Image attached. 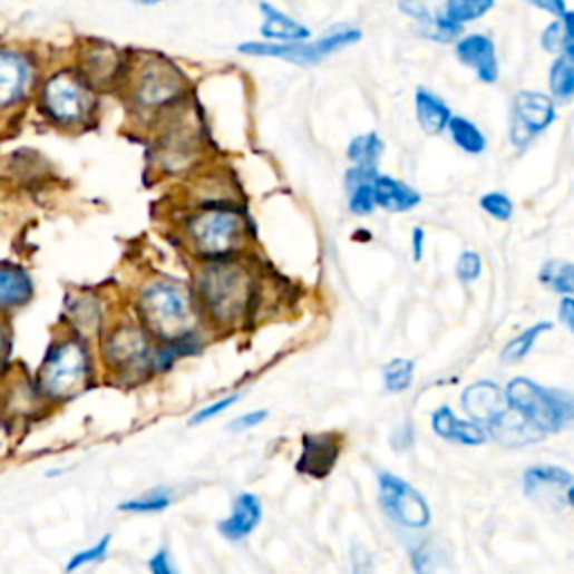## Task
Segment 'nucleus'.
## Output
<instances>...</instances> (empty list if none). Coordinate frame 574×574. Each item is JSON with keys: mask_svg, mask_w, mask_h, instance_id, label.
Masks as SVG:
<instances>
[{"mask_svg": "<svg viewBox=\"0 0 574 574\" xmlns=\"http://www.w3.org/2000/svg\"><path fill=\"white\" fill-rule=\"evenodd\" d=\"M146 567L150 574H179L173 556L168 549H157L148 561H146Z\"/></svg>", "mask_w": 574, "mask_h": 574, "instance_id": "79ce46f5", "label": "nucleus"}, {"mask_svg": "<svg viewBox=\"0 0 574 574\" xmlns=\"http://www.w3.org/2000/svg\"><path fill=\"white\" fill-rule=\"evenodd\" d=\"M454 55L458 64L469 68L480 84L494 86L500 79L498 48L487 32H465L454 43Z\"/></svg>", "mask_w": 574, "mask_h": 574, "instance_id": "9b49d317", "label": "nucleus"}, {"mask_svg": "<svg viewBox=\"0 0 574 574\" xmlns=\"http://www.w3.org/2000/svg\"><path fill=\"white\" fill-rule=\"evenodd\" d=\"M425 245H427V232L422 227H414V232H411V250H414V259L418 263L425 259Z\"/></svg>", "mask_w": 574, "mask_h": 574, "instance_id": "49530a36", "label": "nucleus"}, {"mask_svg": "<svg viewBox=\"0 0 574 574\" xmlns=\"http://www.w3.org/2000/svg\"><path fill=\"white\" fill-rule=\"evenodd\" d=\"M379 505L398 525L409 529H425L431 525V509L427 498L407 480L391 471L377 474Z\"/></svg>", "mask_w": 574, "mask_h": 574, "instance_id": "1a4fd4ad", "label": "nucleus"}, {"mask_svg": "<svg viewBox=\"0 0 574 574\" xmlns=\"http://www.w3.org/2000/svg\"><path fill=\"white\" fill-rule=\"evenodd\" d=\"M35 281L32 276L10 263H0V310H17L32 301Z\"/></svg>", "mask_w": 574, "mask_h": 574, "instance_id": "412c9836", "label": "nucleus"}, {"mask_svg": "<svg viewBox=\"0 0 574 574\" xmlns=\"http://www.w3.org/2000/svg\"><path fill=\"white\" fill-rule=\"evenodd\" d=\"M416 363L411 359H393L385 366V387L389 393H405L414 385Z\"/></svg>", "mask_w": 574, "mask_h": 574, "instance_id": "72a5a7b5", "label": "nucleus"}, {"mask_svg": "<svg viewBox=\"0 0 574 574\" xmlns=\"http://www.w3.org/2000/svg\"><path fill=\"white\" fill-rule=\"evenodd\" d=\"M372 186H374L377 207L389 214H407V212H414L416 207H420V203H422V194L418 188H414L411 184H407L405 179H398L393 175L379 173L374 177Z\"/></svg>", "mask_w": 574, "mask_h": 574, "instance_id": "4468645a", "label": "nucleus"}, {"mask_svg": "<svg viewBox=\"0 0 574 574\" xmlns=\"http://www.w3.org/2000/svg\"><path fill=\"white\" fill-rule=\"evenodd\" d=\"M414 110H416L418 126L422 128L425 135H431V137L447 133V126L456 115L438 93L425 86H420L414 95Z\"/></svg>", "mask_w": 574, "mask_h": 574, "instance_id": "dca6fc26", "label": "nucleus"}, {"mask_svg": "<svg viewBox=\"0 0 574 574\" xmlns=\"http://www.w3.org/2000/svg\"><path fill=\"white\" fill-rule=\"evenodd\" d=\"M447 135L451 139V144L463 150L465 155H483L489 148V139L485 135V130L480 128V124H476L474 119L465 117V115H454L449 126H447Z\"/></svg>", "mask_w": 574, "mask_h": 574, "instance_id": "bb28decb", "label": "nucleus"}, {"mask_svg": "<svg viewBox=\"0 0 574 574\" xmlns=\"http://www.w3.org/2000/svg\"><path fill=\"white\" fill-rule=\"evenodd\" d=\"M30 70L21 55L0 50V108L19 101L28 88Z\"/></svg>", "mask_w": 574, "mask_h": 574, "instance_id": "aec40b11", "label": "nucleus"}, {"mask_svg": "<svg viewBox=\"0 0 574 574\" xmlns=\"http://www.w3.org/2000/svg\"><path fill=\"white\" fill-rule=\"evenodd\" d=\"M398 10L411 19L418 28V35L429 30L434 26V19H436V10H431L425 0H400L398 3Z\"/></svg>", "mask_w": 574, "mask_h": 574, "instance_id": "e433bc0d", "label": "nucleus"}, {"mask_svg": "<svg viewBox=\"0 0 574 574\" xmlns=\"http://www.w3.org/2000/svg\"><path fill=\"white\" fill-rule=\"evenodd\" d=\"M414 570L416 574H436V561L427 547H420L414 554Z\"/></svg>", "mask_w": 574, "mask_h": 574, "instance_id": "c03bdc74", "label": "nucleus"}, {"mask_svg": "<svg viewBox=\"0 0 574 574\" xmlns=\"http://www.w3.org/2000/svg\"><path fill=\"white\" fill-rule=\"evenodd\" d=\"M245 218L230 207L203 210L186 221V241L203 263L230 261L245 245Z\"/></svg>", "mask_w": 574, "mask_h": 574, "instance_id": "39448f33", "label": "nucleus"}, {"mask_svg": "<svg viewBox=\"0 0 574 574\" xmlns=\"http://www.w3.org/2000/svg\"><path fill=\"white\" fill-rule=\"evenodd\" d=\"M507 407L518 411L543 434L574 427V393L545 389L527 377H516L505 387Z\"/></svg>", "mask_w": 574, "mask_h": 574, "instance_id": "423d86ee", "label": "nucleus"}, {"mask_svg": "<svg viewBox=\"0 0 574 574\" xmlns=\"http://www.w3.org/2000/svg\"><path fill=\"white\" fill-rule=\"evenodd\" d=\"M431 425H434V431L447 442L478 447L487 440V431L476 420H471V422L460 420L449 407L436 409L431 416Z\"/></svg>", "mask_w": 574, "mask_h": 574, "instance_id": "6ab92c4d", "label": "nucleus"}, {"mask_svg": "<svg viewBox=\"0 0 574 574\" xmlns=\"http://www.w3.org/2000/svg\"><path fill=\"white\" fill-rule=\"evenodd\" d=\"M489 434L507 447H525V445H534L541 442V438L545 436L543 431H538L532 422H527L518 411H514L512 407H505L489 425Z\"/></svg>", "mask_w": 574, "mask_h": 574, "instance_id": "f3484780", "label": "nucleus"}, {"mask_svg": "<svg viewBox=\"0 0 574 574\" xmlns=\"http://www.w3.org/2000/svg\"><path fill=\"white\" fill-rule=\"evenodd\" d=\"M139 6H157V3H162V0H137Z\"/></svg>", "mask_w": 574, "mask_h": 574, "instance_id": "3c124183", "label": "nucleus"}, {"mask_svg": "<svg viewBox=\"0 0 574 574\" xmlns=\"http://www.w3.org/2000/svg\"><path fill=\"white\" fill-rule=\"evenodd\" d=\"M379 175L377 166H359L352 164L346 171V194H348V210L350 214L366 218L372 216L377 210L374 201V177Z\"/></svg>", "mask_w": 574, "mask_h": 574, "instance_id": "2eb2a0df", "label": "nucleus"}, {"mask_svg": "<svg viewBox=\"0 0 574 574\" xmlns=\"http://www.w3.org/2000/svg\"><path fill=\"white\" fill-rule=\"evenodd\" d=\"M239 400H241V393H232V396L218 398V400H214V402L201 407L194 416H191L188 425H191V427H201V425H205V422H212V420L221 418L225 411H230Z\"/></svg>", "mask_w": 574, "mask_h": 574, "instance_id": "4c0bfd02", "label": "nucleus"}, {"mask_svg": "<svg viewBox=\"0 0 574 574\" xmlns=\"http://www.w3.org/2000/svg\"><path fill=\"white\" fill-rule=\"evenodd\" d=\"M194 296L205 321L214 328H236L252 312L256 283L250 270L236 259L210 261L201 267Z\"/></svg>", "mask_w": 574, "mask_h": 574, "instance_id": "f257e3e1", "label": "nucleus"}, {"mask_svg": "<svg viewBox=\"0 0 574 574\" xmlns=\"http://www.w3.org/2000/svg\"><path fill=\"white\" fill-rule=\"evenodd\" d=\"M541 283L552 288L556 294L574 296V263L547 261L538 272Z\"/></svg>", "mask_w": 574, "mask_h": 574, "instance_id": "2f4dec72", "label": "nucleus"}, {"mask_svg": "<svg viewBox=\"0 0 574 574\" xmlns=\"http://www.w3.org/2000/svg\"><path fill=\"white\" fill-rule=\"evenodd\" d=\"M110 543H113V536L110 534H104L97 543H93L90 547H84L81 552L72 554L68 565H66V572L68 574H75L79 572L81 567H88V565H95L99 561H104L108 556V549H110Z\"/></svg>", "mask_w": 574, "mask_h": 574, "instance_id": "f704fd0d", "label": "nucleus"}, {"mask_svg": "<svg viewBox=\"0 0 574 574\" xmlns=\"http://www.w3.org/2000/svg\"><path fill=\"white\" fill-rule=\"evenodd\" d=\"M567 503L574 507V483H572L570 489H567Z\"/></svg>", "mask_w": 574, "mask_h": 574, "instance_id": "8fccbe9b", "label": "nucleus"}, {"mask_svg": "<svg viewBox=\"0 0 574 574\" xmlns=\"http://www.w3.org/2000/svg\"><path fill=\"white\" fill-rule=\"evenodd\" d=\"M561 23H563V30H565V37L570 41V46H574V10H567L563 17H558Z\"/></svg>", "mask_w": 574, "mask_h": 574, "instance_id": "09e8293b", "label": "nucleus"}, {"mask_svg": "<svg viewBox=\"0 0 574 574\" xmlns=\"http://www.w3.org/2000/svg\"><path fill=\"white\" fill-rule=\"evenodd\" d=\"M558 319L561 323L574 332V296H563L558 303Z\"/></svg>", "mask_w": 574, "mask_h": 574, "instance_id": "a18cd8bd", "label": "nucleus"}, {"mask_svg": "<svg viewBox=\"0 0 574 574\" xmlns=\"http://www.w3.org/2000/svg\"><path fill=\"white\" fill-rule=\"evenodd\" d=\"M547 330H552V323H549V321H541V323L527 328L525 332H521L518 337H514V339L503 348V354H500L503 361L514 363V361L525 359V357L529 354V350L534 348L536 339H538L543 332H547Z\"/></svg>", "mask_w": 574, "mask_h": 574, "instance_id": "473e14b6", "label": "nucleus"}, {"mask_svg": "<svg viewBox=\"0 0 574 574\" xmlns=\"http://www.w3.org/2000/svg\"><path fill=\"white\" fill-rule=\"evenodd\" d=\"M361 30L352 26H339L328 30L325 35L317 37L314 41H301V43H241L236 50L247 57H270V59H283L299 66H317L332 55L354 46L361 41Z\"/></svg>", "mask_w": 574, "mask_h": 574, "instance_id": "0eeeda50", "label": "nucleus"}, {"mask_svg": "<svg viewBox=\"0 0 574 574\" xmlns=\"http://www.w3.org/2000/svg\"><path fill=\"white\" fill-rule=\"evenodd\" d=\"M339 456H341V436L337 434L305 436L296 469L310 478H325L334 469Z\"/></svg>", "mask_w": 574, "mask_h": 574, "instance_id": "f8f14e48", "label": "nucleus"}, {"mask_svg": "<svg viewBox=\"0 0 574 574\" xmlns=\"http://www.w3.org/2000/svg\"><path fill=\"white\" fill-rule=\"evenodd\" d=\"M368 554L361 547L352 549V574H368Z\"/></svg>", "mask_w": 574, "mask_h": 574, "instance_id": "de8ad7c7", "label": "nucleus"}, {"mask_svg": "<svg viewBox=\"0 0 574 574\" xmlns=\"http://www.w3.org/2000/svg\"><path fill=\"white\" fill-rule=\"evenodd\" d=\"M440 8L449 14V19L467 28L485 19L496 8V0H445Z\"/></svg>", "mask_w": 574, "mask_h": 574, "instance_id": "7c9ffc66", "label": "nucleus"}, {"mask_svg": "<svg viewBox=\"0 0 574 574\" xmlns=\"http://www.w3.org/2000/svg\"><path fill=\"white\" fill-rule=\"evenodd\" d=\"M547 93L558 106L574 99V46H567L561 55L552 57L547 70Z\"/></svg>", "mask_w": 574, "mask_h": 574, "instance_id": "a878e982", "label": "nucleus"}, {"mask_svg": "<svg viewBox=\"0 0 574 574\" xmlns=\"http://www.w3.org/2000/svg\"><path fill=\"white\" fill-rule=\"evenodd\" d=\"M558 119V104L549 93L518 90L509 108V142L516 150L529 148Z\"/></svg>", "mask_w": 574, "mask_h": 574, "instance_id": "6e6552de", "label": "nucleus"}, {"mask_svg": "<svg viewBox=\"0 0 574 574\" xmlns=\"http://www.w3.org/2000/svg\"><path fill=\"white\" fill-rule=\"evenodd\" d=\"M523 3L538 12L549 14L552 19H558L567 12V0H523Z\"/></svg>", "mask_w": 574, "mask_h": 574, "instance_id": "37998d69", "label": "nucleus"}, {"mask_svg": "<svg viewBox=\"0 0 574 574\" xmlns=\"http://www.w3.org/2000/svg\"><path fill=\"white\" fill-rule=\"evenodd\" d=\"M456 274H458V279H460L463 283H474V281H478L480 274H483V259H480V254H478V252H471V250L463 252V254L458 256V263H456Z\"/></svg>", "mask_w": 574, "mask_h": 574, "instance_id": "ea45409f", "label": "nucleus"}, {"mask_svg": "<svg viewBox=\"0 0 574 574\" xmlns=\"http://www.w3.org/2000/svg\"><path fill=\"white\" fill-rule=\"evenodd\" d=\"M263 12V23H261V37L267 43H301V41H310L312 32L294 21L292 17H288L285 12L263 3L261 6Z\"/></svg>", "mask_w": 574, "mask_h": 574, "instance_id": "4be33fe9", "label": "nucleus"}, {"mask_svg": "<svg viewBox=\"0 0 574 574\" xmlns=\"http://www.w3.org/2000/svg\"><path fill=\"white\" fill-rule=\"evenodd\" d=\"M68 319L72 323V332L93 339L101 337L104 332V305L101 299L95 294H81L68 303Z\"/></svg>", "mask_w": 574, "mask_h": 574, "instance_id": "5701e85b", "label": "nucleus"}, {"mask_svg": "<svg viewBox=\"0 0 574 574\" xmlns=\"http://www.w3.org/2000/svg\"><path fill=\"white\" fill-rule=\"evenodd\" d=\"M478 205L489 218L498 223H507L514 216V201L505 194V191H487V194L478 198Z\"/></svg>", "mask_w": 574, "mask_h": 574, "instance_id": "c9c22d12", "label": "nucleus"}, {"mask_svg": "<svg viewBox=\"0 0 574 574\" xmlns=\"http://www.w3.org/2000/svg\"><path fill=\"white\" fill-rule=\"evenodd\" d=\"M177 93H179L177 75L168 68H153L144 72L137 88V99L144 106H162L171 101Z\"/></svg>", "mask_w": 574, "mask_h": 574, "instance_id": "393cba45", "label": "nucleus"}, {"mask_svg": "<svg viewBox=\"0 0 574 574\" xmlns=\"http://www.w3.org/2000/svg\"><path fill=\"white\" fill-rule=\"evenodd\" d=\"M263 523V500L254 492H241L230 509V516L218 523V534L232 543L250 538Z\"/></svg>", "mask_w": 574, "mask_h": 574, "instance_id": "ddd939ff", "label": "nucleus"}, {"mask_svg": "<svg viewBox=\"0 0 574 574\" xmlns=\"http://www.w3.org/2000/svg\"><path fill=\"white\" fill-rule=\"evenodd\" d=\"M538 41H541V50L547 52V55H552V57L561 55V52L570 46L561 19H552V21L541 30Z\"/></svg>", "mask_w": 574, "mask_h": 574, "instance_id": "58836bf2", "label": "nucleus"}, {"mask_svg": "<svg viewBox=\"0 0 574 574\" xmlns=\"http://www.w3.org/2000/svg\"><path fill=\"white\" fill-rule=\"evenodd\" d=\"M463 407L476 422H492L505 407V393L494 381H476L463 393Z\"/></svg>", "mask_w": 574, "mask_h": 574, "instance_id": "a211bd4d", "label": "nucleus"}, {"mask_svg": "<svg viewBox=\"0 0 574 574\" xmlns=\"http://www.w3.org/2000/svg\"><path fill=\"white\" fill-rule=\"evenodd\" d=\"M90 374V343L88 339L70 332L48 348L39 368V393L48 402H66L86 389Z\"/></svg>", "mask_w": 574, "mask_h": 574, "instance_id": "7ed1b4c3", "label": "nucleus"}, {"mask_svg": "<svg viewBox=\"0 0 574 574\" xmlns=\"http://www.w3.org/2000/svg\"><path fill=\"white\" fill-rule=\"evenodd\" d=\"M135 312L155 341L196 332L203 317L194 290L173 279L148 281L135 296Z\"/></svg>", "mask_w": 574, "mask_h": 574, "instance_id": "f03ea898", "label": "nucleus"}, {"mask_svg": "<svg viewBox=\"0 0 574 574\" xmlns=\"http://www.w3.org/2000/svg\"><path fill=\"white\" fill-rule=\"evenodd\" d=\"M387 150V144L385 139H381L374 130L370 133H361V135H354L346 148V155L352 164H359V166H377L381 155H385Z\"/></svg>", "mask_w": 574, "mask_h": 574, "instance_id": "c85d7f7f", "label": "nucleus"}, {"mask_svg": "<svg viewBox=\"0 0 574 574\" xmlns=\"http://www.w3.org/2000/svg\"><path fill=\"white\" fill-rule=\"evenodd\" d=\"M155 339L150 332L133 319H124L115 323L108 332L101 334L99 354L104 368L119 381H139L153 370V354H155Z\"/></svg>", "mask_w": 574, "mask_h": 574, "instance_id": "20e7f679", "label": "nucleus"}, {"mask_svg": "<svg viewBox=\"0 0 574 574\" xmlns=\"http://www.w3.org/2000/svg\"><path fill=\"white\" fill-rule=\"evenodd\" d=\"M267 418H270V411H267V409H256V411L243 414V416H239V418H234V420L230 422V431H234V434L252 431V429L261 427Z\"/></svg>", "mask_w": 574, "mask_h": 574, "instance_id": "a19ab883", "label": "nucleus"}, {"mask_svg": "<svg viewBox=\"0 0 574 574\" xmlns=\"http://www.w3.org/2000/svg\"><path fill=\"white\" fill-rule=\"evenodd\" d=\"M574 476L561 467H532L523 476V492L527 498H543L549 489L570 487Z\"/></svg>", "mask_w": 574, "mask_h": 574, "instance_id": "cd10ccee", "label": "nucleus"}, {"mask_svg": "<svg viewBox=\"0 0 574 574\" xmlns=\"http://www.w3.org/2000/svg\"><path fill=\"white\" fill-rule=\"evenodd\" d=\"M205 348V339L203 332H188L184 337L177 339H168V341H157L155 343V354H153V370L155 372H166L171 370L177 361L201 354V350Z\"/></svg>", "mask_w": 574, "mask_h": 574, "instance_id": "b1692460", "label": "nucleus"}, {"mask_svg": "<svg viewBox=\"0 0 574 574\" xmlns=\"http://www.w3.org/2000/svg\"><path fill=\"white\" fill-rule=\"evenodd\" d=\"M43 108L61 126H75L93 110V95L72 72H57L43 86Z\"/></svg>", "mask_w": 574, "mask_h": 574, "instance_id": "9d476101", "label": "nucleus"}, {"mask_svg": "<svg viewBox=\"0 0 574 574\" xmlns=\"http://www.w3.org/2000/svg\"><path fill=\"white\" fill-rule=\"evenodd\" d=\"M173 505V489L153 487L146 489L124 503H119V512L124 514H159Z\"/></svg>", "mask_w": 574, "mask_h": 574, "instance_id": "c756f323", "label": "nucleus"}]
</instances>
